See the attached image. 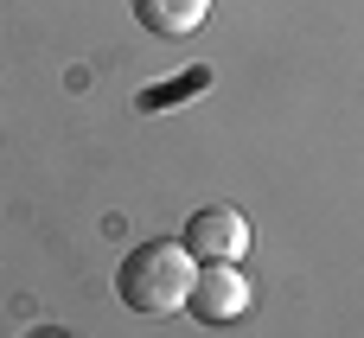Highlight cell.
<instances>
[{"label": "cell", "mask_w": 364, "mask_h": 338, "mask_svg": "<svg viewBox=\"0 0 364 338\" xmlns=\"http://www.w3.org/2000/svg\"><path fill=\"white\" fill-rule=\"evenodd\" d=\"M192 275H198V262L186 256V243H166V236H160V243H141V249L122 256V268H115V294H122L128 313H141V320H166V313H186Z\"/></svg>", "instance_id": "obj_1"}, {"label": "cell", "mask_w": 364, "mask_h": 338, "mask_svg": "<svg viewBox=\"0 0 364 338\" xmlns=\"http://www.w3.org/2000/svg\"><path fill=\"white\" fill-rule=\"evenodd\" d=\"M250 300H256V288H250L243 262H198L192 294H186V313L205 320V326H230V320L250 313Z\"/></svg>", "instance_id": "obj_2"}, {"label": "cell", "mask_w": 364, "mask_h": 338, "mask_svg": "<svg viewBox=\"0 0 364 338\" xmlns=\"http://www.w3.org/2000/svg\"><path fill=\"white\" fill-rule=\"evenodd\" d=\"M186 256L192 262H243L250 256V217L237 205H198L186 217Z\"/></svg>", "instance_id": "obj_3"}, {"label": "cell", "mask_w": 364, "mask_h": 338, "mask_svg": "<svg viewBox=\"0 0 364 338\" xmlns=\"http://www.w3.org/2000/svg\"><path fill=\"white\" fill-rule=\"evenodd\" d=\"M134 19L154 38H192L211 19V0H134Z\"/></svg>", "instance_id": "obj_4"}, {"label": "cell", "mask_w": 364, "mask_h": 338, "mask_svg": "<svg viewBox=\"0 0 364 338\" xmlns=\"http://www.w3.org/2000/svg\"><path fill=\"white\" fill-rule=\"evenodd\" d=\"M32 338H70V332H32Z\"/></svg>", "instance_id": "obj_5"}]
</instances>
